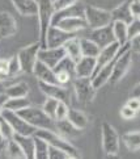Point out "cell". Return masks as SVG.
I'll list each match as a JSON object with an SVG mask.
<instances>
[{"label":"cell","mask_w":140,"mask_h":159,"mask_svg":"<svg viewBox=\"0 0 140 159\" xmlns=\"http://www.w3.org/2000/svg\"><path fill=\"white\" fill-rule=\"evenodd\" d=\"M16 113H17L20 117L24 118L28 124H30L32 126H34L36 129L55 130V121L42 111V108L29 105V107H26L24 109H21ZM55 132H57V130H55Z\"/></svg>","instance_id":"1"},{"label":"cell","mask_w":140,"mask_h":159,"mask_svg":"<svg viewBox=\"0 0 140 159\" xmlns=\"http://www.w3.org/2000/svg\"><path fill=\"white\" fill-rule=\"evenodd\" d=\"M34 135H38L41 137L42 139H45L47 142L50 146H54V147H58V149H62L63 151L68 152V154L72 157V159L75 158H80V154H79V150L76 147L68 142V139L62 137V135L55 132V130H50V129H37Z\"/></svg>","instance_id":"2"},{"label":"cell","mask_w":140,"mask_h":159,"mask_svg":"<svg viewBox=\"0 0 140 159\" xmlns=\"http://www.w3.org/2000/svg\"><path fill=\"white\" fill-rule=\"evenodd\" d=\"M38 3V22H40V43L41 49L46 48V33L51 25V19L55 12L53 0H37Z\"/></svg>","instance_id":"3"},{"label":"cell","mask_w":140,"mask_h":159,"mask_svg":"<svg viewBox=\"0 0 140 159\" xmlns=\"http://www.w3.org/2000/svg\"><path fill=\"white\" fill-rule=\"evenodd\" d=\"M131 62H132V53L130 52L128 42H126L125 45H123L122 52L119 53V55L117 57V59L114 62L113 71H111V75H110L109 80L113 84L118 83L121 79L127 74L128 69H130V66H131Z\"/></svg>","instance_id":"4"},{"label":"cell","mask_w":140,"mask_h":159,"mask_svg":"<svg viewBox=\"0 0 140 159\" xmlns=\"http://www.w3.org/2000/svg\"><path fill=\"white\" fill-rule=\"evenodd\" d=\"M84 19L87 21L88 28L91 29H97L111 24V13L110 11L102 8H97L93 5H85V12H84Z\"/></svg>","instance_id":"5"},{"label":"cell","mask_w":140,"mask_h":159,"mask_svg":"<svg viewBox=\"0 0 140 159\" xmlns=\"http://www.w3.org/2000/svg\"><path fill=\"white\" fill-rule=\"evenodd\" d=\"M102 149L106 155L115 157L119 151V135L115 128L109 122H104L102 126Z\"/></svg>","instance_id":"6"},{"label":"cell","mask_w":140,"mask_h":159,"mask_svg":"<svg viewBox=\"0 0 140 159\" xmlns=\"http://www.w3.org/2000/svg\"><path fill=\"white\" fill-rule=\"evenodd\" d=\"M40 49H41V43L40 41H37L34 43L22 48L17 53V58L20 61L22 72H26V74L33 72V67H34L36 62L38 61V50Z\"/></svg>","instance_id":"7"},{"label":"cell","mask_w":140,"mask_h":159,"mask_svg":"<svg viewBox=\"0 0 140 159\" xmlns=\"http://www.w3.org/2000/svg\"><path fill=\"white\" fill-rule=\"evenodd\" d=\"M74 91L79 101L81 103H92L96 98V88L92 84L91 78H75L74 80Z\"/></svg>","instance_id":"8"},{"label":"cell","mask_w":140,"mask_h":159,"mask_svg":"<svg viewBox=\"0 0 140 159\" xmlns=\"http://www.w3.org/2000/svg\"><path fill=\"white\" fill-rule=\"evenodd\" d=\"M2 116L8 121V124L12 126L13 132L16 134H22V135H34L36 133V128L32 126L30 124H28L24 118L20 117L16 112L8 111V109H3Z\"/></svg>","instance_id":"9"},{"label":"cell","mask_w":140,"mask_h":159,"mask_svg":"<svg viewBox=\"0 0 140 159\" xmlns=\"http://www.w3.org/2000/svg\"><path fill=\"white\" fill-rule=\"evenodd\" d=\"M74 37H77L76 33H68L55 25H50L46 33V48H60Z\"/></svg>","instance_id":"10"},{"label":"cell","mask_w":140,"mask_h":159,"mask_svg":"<svg viewBox=\"0 0 140 159\" xmlns=\"http://www.w3.org/2000/svg\"><path fill=\"white\" fill-rule=\"evenodd\" d=\"M66 50L63 46L60 48H43L38 50V61L43 62L50 69H54L59 62L64 58Z\"/></svg>","instance_id":"11"},{"label":"cell","mask_w":140,"mask_h":159,"mask_svg":"<svg viewBox=\"0 0 140 159\" xmlns=\"http://www.w3.org/2000/svg\"><path fill=\"white\" fill-rule=\"evenodd\" d=\"M40 89L41 92L45 93L47 98L57 99L59 101H64L68 104L70 101V91L66 86H60V84H53V83H45L40 82Z\"/></svg>","instance_id":"12"},{"label":"cell","mask_w":140,"mask_h":159,"mask_svg":"<svg viewBox=\"0 0 140 159\" xmlns=\"http://www.w3.org/2000/svg\"><path fill=\"white\" fill-rule=\"evenodd\" d=\"M85 5L81 2L77 0L76 3H74L72 5H68L63 9L55 11L51 19V25H55L59 20L66 19V17H84V12H85Z\"/></svg>","instance_id":"13"},{"label":"cell","mask_w":140,"mask_h":159,"mask_svg":"<svg viewBox=\"0 0 140 159\" xmlns=\"http://www.w3.org/2000/svg\"><path fill=\"white\" fill-rule=\"evenodd\" d=\"M88 38H91L94 43H97L100 49L108 46V45L115 41L114 34H113V29H111V24L102 26V28H97V29H92Z\"/></svg>","instance_id":"14"},{"label":"cell","mask_w":140,"mask_h":159,"mask_svg":"<svg viewBox=\"0 0 140 159\" xmlns=\"http://www.w3.org/2000/svg\"><path fill=\"white\" fill-rule=\"evenodd\" d=\"M17 22L9 12H0V38H9L17 33Z\"/></svg>","instance_id":"15"},{"label":"cell","mask_w":140,"mask_h":159,"mask_svg":"<svg viewBox=\"0 0 140 159\" xmlns=\"http://www.w3.org/2000/svg\"><path fill=\"white\" fill-rule=\"evenodd\" d=\"M119 48H121V45L117 42V41H114V42H111L110 45H108V46H105V48H102V49L100 50L98 55L96 57V69H94L93 75L101 69V67L105 66L108 62H110L111 59L114 58L115 54L118 53ZM93 75H92V78H93Z\"/></svg>","instance_id":"16"},{"label":"cell","mask_w":140,"mask_h":159,"mask_svg":"<svg viewBox=\"0 0 140 159\" xmlns=\"http://www.w3.org/2000/svg\"><path fill=\"white\" fill-rule=\"evenodd\" d=\"M96 69V58L81 57L75 62V78H92Z\"/></svg>","instance_id":"17"},{"label":"cell","mask_w":140,"mask_h":159,"mask_svg":"<svg viewBox=\"0 0 140 159\" xmlns=\"http://www.w3.org/2000/svg\"><path fill=\"white\" fill-rule=\"evenodd\" d=\"M55 26H58L59 29L64 30V32L76 33V34L80 30H84V29L88 28L87 21L84 17H66V19H62L55 24Z\"/></svg>","instance_id":"18"},{"label":"cell","mask_w":140,"mask_h":159,"mask_svg":"<svg viewBox=\"0 0 140 159\" xmlns=\"http://www.w3.org/2000/svg\"><path fill=\"white\" fill-rule=\"evenodd\" d=\"M36 78L40 82H45V83H53V84H58L57 76H55V72L53 69H50L49 66H46L41 61H37L34 67H33V72Z\"/></svg>","instance_id":"19"},{"label":"cell","mask_w":140,"mask_h":159,"mask_svg":"<svg viewBox=\"0 0 140 159\" xmlns=\"http://www.w3.org/2000/svg\"><path fill=\"white\" fill-rule=\"evenodd\" d=\"M55 130L64 138H79L84 133L81 129L72 125L67 118L60 121H55Z\"/></svg>","instance_id":"20"},{"label":"cell","mask_w":140,"mask_h":159,"mask_svg":"<svg viewBox=\"0 0 140 159\" xmlns=\"http://www.w3.org/2000/svg\"><path fill=\"white\" fill-rule=\"evenodd\" d=\"M12 138L21 147L22 152L25 154V159H34V139H33V135H22L15 133Z\"/></svg>","instance_id":"21"},{"label":"cell","mask_w":140,"mask_h":159,"mask_svg":"<svg viewBox=\"0 0 140 159\" xmlns=\"http://www.w3.org/2000/svg\"><path fill=\"white\" fill-rule=\"evenodd\" d=\"M16 11L22 16H37L38 3L37 0H11Z\"/></svg>","instance_id":"22"},{"label":"cell","mask_w":140,"mask_h":159,"mask_svg":"<svg viewBox=\"0 0 140 159\" xmlns=\"http://www.w3.org/2000/svg\"><path fill=\"white\" fill-rule=\"evenodd\" d=\"M128 5H130V0H126V2L121 3L117 8L110 11L111 20L113 21H122V22H125V24H128L130 21H132L134 17L130 12V7H128Z\"/></svg>","instance_id":"23"},{"label":"cell","mask_w":140,"mask_h":159,"mask_svg":"<svg viewBox=\"0 0 140 159\" xmlns=\"http://www.w3.org/2000/svg\"><path fill=\"white\" fill-rule=\"evenodd\" d=\"M67 120H68L72 125H75L76 128H79L81 130L87 129L89 120L87 115L84 112L79 111V109H68V113H67Z\"/></svg>","instance_id":"24"},{"label":"cell","mask_w":140,"mask_h":159,"mask_svg":"<svg viewBox=\"0 0 140 159\" xmlns=\"http://www.w3.org/2000/svg\"><path fill=\"white\" fill-rule=\"evenodd\" d=\"M79 43H80V52H81V57H92V58H96L100 53V48L97 43H94L91 38L88 37H83L79 38Z\"/></svg>","instance_id":"25"},{"label":"cell","mask_w":140,"mask_h":159,"mask_svg":"<svg viewBox=\"0 0 140 159\" xmlns=\"http://www.w3.org/2000/svg\"><path fill=\"white\" fill-rule=\"evenodd\" d=\"M29 86L25 82H19L15 83L12 86L5 88L4 93L7 95V98H25L29 93Z\"/></svg>","instance_id":"26"},{"label":"cell","mask_w":140,"mask_h":159,"mask_svg":"<svg viewBox=\"0 0 140 159\" xmlns=\"http://www.w3.org/2000/svg\"><path fill=\"white\" fill-rule=\"evenodd\" d=\"M63 48L66 50V54L68 58H71L74 62H77L80 58H81V52H80V43H79V38L77 37H74L68 39L64 45Z\"/></svg>","instance_id":"27"},{"label":"cell","mask_w":140,"mask_h":159,"mask_svg":"<svg viewBox=\"0 0 140 159\" xmlns=\"http://www.w3.org/2000/svg\"><path fill=\"white\" fill-rule=\"evenodd\" d=\"M111 29H113L114 39L118 42L121 46L128 42L127 38V24L122 21H111Z\"/></svg>","instance_id":"28"},{"label":"cell","mask_w":140,"mask_h":159,"mask_svg":"<svg viewBox=\"0 0 140 159\" xmlns=\"http://www.w3.org/2000/svg\"><path fill=\"white\" fill-rule=\"evenodd\" d=\"M29 105H32V103H30V100L28 99V96H25V98H8L4 104V109H8L12 112H19Z\"/></svg>","instance_id":"29"},{"label":"cell","mask_w":140,"mask_h":159,"mask_svg":"<svg viewBox=\"0 0 140 159\" xmlns=\"http://www.w3.org/2000/svg\"><path fill=\"white\" fill-rule=\"evenodd\" d=\"M122 139L125 142L126 147L130 151H134V152L139 151V149H140V133H139V130H132V132L123 134Z\"/></svg>","instance_id":"30"},{"label":"cell","mask_w":140,"mask_h":159,"mask_svg":"<svg viewBox=\"0 0 140 159\" xmlns=\"http://www.w3.org/2000/svg\"><path fill=\"white\" fill-rule=\"evenodd\" d=\"M34 139V159H49V143L38 135H33Z\"/></svg>","instance_id":"31"},{"label":"cell","mask_w":140,"mask_h":159,"mask_svg":"<svg viewBox=\"0 0 140 159\" xmlns=\"http://www.w3.org/2000/svg\"><path fill=\"white\" fill-rule=\"evenodd\" d=\"M4 152H7L8 158H12V159H25V154L22 152L21 147L19 146V143L13 138L5 141Z\"/></svg>","instance_id":"32"},{"label":"cell","mask_w":140,"mask_h":159,"mask_svg":"<svg viewBox=\"0 0 140 159\" xmlns=\"http://www.w3.org/2000/svg\"><path fill=\"white\" fill-rule=\"evenodd\" d=\"M20 72H22L21 70V65L20 61L17 58V55H13L8 59V67H7V78H15L17 76Z\"/></svg>","instance_id":"33"},{"label":"cell","mask_w":140,"mask_h":159,"mask_svg":"<svg viewBox=\"0 0 140 159\" xmlns=\"http://www.w3.org/2000/svg\"><path fill=\"white\" fill-rule=\"evenodd\" d=\"M0 133H2L4 141L11 139L13 137V134H15L12 126H11V125L8 124V121L5 120L2 115H0Z\"/></svg>","instance_id":"34"},{"label":"cell","mask_w":140,"mask_h":159,"mask_svg":"<svg viewBox=\"0 0 140 159\" xmlns=\"http://www.w3.org/2000/svg\"><path fill=\"white\" fill-rule=\"evenodd\" d=\"M59 103V100L53 99V98H47V100L45 101V104L42 107V111L46 113L47 116H50L54 120V115H55V109H57V105Z\"/></svg>","instance_id":"35"},{"label":"cell","mask_w":140,"mask_h":159,"mask_svg":"<svg viewBox=\"0 0 140 159\" xmlns=\"http://www.w3.org/2000/svg\"><path fill=\"white\" fill-rule=\"evenodd\" d=\"M49 159H72L68 152L49 145Z\"/></svg>","instance_id":"36"},{"label":"cell","mask_w":140,"mask_h":159,"mask_svg":"<svg viewBox=\"0 0 140 159\" xmlns=\"http://www.w3.org/2000/svg\"><path fill=\"white\" fill-rule=\"evenodd\" d=\"M68 105L64 101H59L57 105V109H55V115H54V121H60L67 118V113H68Z\"/></svg>","instance_id":"37"},{"label":"cell","mask_w":140,"mask_h":159,"mask_svg":"<svg viewBox=\"0 0 140 159\" xmlns=\"http://www.w3.org/2000/svg\"><path fill=\"white\" fill-rule=\"evenodd\" d=\"M135 36H140V20L134 19L127 24V38L131 39Z\"/></svg>","instance_id":"38"},{"label":"cell","mask_w":140,"mask_h":159,"mask_svg":"<svg viewBox=\"0 0 140 159\" xmlns=\"http://www.w3.org/2000/svg\"><path fill=\"white\" fill-rule=\"evenodd\" d=\"M136 115H138V111H134L127 105L121 108V116H122V118H125V120H132V118L136 117Z\"/></svg>","instance_id":"39"},{"label":"cell","mask_w":140,"mask_h":159,"mask_svg":"<svg viewBox=\"0 0 140 159\" xmlns=\"http://www.w3.org/2000/svg\"><path fill=\"white\" fill-rule=\"evenodd\" d=\"M128 46H130V52L134 54L140 53V36H135L131 39H128Z\"/></svg>","instance_id":"40"},{"label":"cell","mask_w":140,"mask_h":159,"mask_svg":"<svg viewBox=\"0 0 140 159\" xmlns=\"http://www.w3.org/2000/svg\"><path fill=\"white\" fill-rule=\"evenodd\" d=\"M130 12L134 19H139L140 16V0H130Z\"/></svg>","instance_id":"41"},{"label":"cell","mask_w":140,"mask_h":159,"mask_svg":"<svg viewBox=\"0 0 140 159\" xmlns=\"http://www.w3.org/2000/svg\"><path fill=\"white\" fill-rule=\"evenodd\" d=\"M76 2L77 0H53V5H54L55 11H59V9H63L66 7H68V5H72Z\"/></svg>","instance_id":"42"},{"label":"cell","mask_w":140,"mask_h":159,"mask_svg":"<svg viewBox=\"0 0 140 159\" xmlns=\"http://www.w3.org/2000/svg\"><path fill=\"white\" fill-rule=\"evenodd\" d=\"M126 105L130 107L131 109H134V111H139V108H140V100H139V99L130 98V100H127Z\"/></svg>","instance_id":"43"},{"label":"cell","mask_w":140,"mask_h":159,"mask_svg":"<svg viewBox=\"0 0 140 159\" xmlns=\"http://www.w3.org/2000/svg\"><path fill=\"white\" fill-rule=\"evenodd\" d=\"M7 67H8V59H0V75L7 78Z\"/></svg>","instance_id":"44"},{"label":"cell","mask_w":140,"mask_h":159,"mask_svg":"<svg viewBox=\"0 0 140 159\" xmlns=\"http://www.w3.org/2000/svg\"><path fill=\"white\" fill-rule=\"evenodd\" d=\"M139 89H140V86H139V83H138L136 86L132 88V91H131V95H130V98H134V99H140Z\"/></svg>","instance_id":"45"},{"label":"cell","mask_w":140,"mask_h":159,"mask_svg":"<svg viewBox=\"0 0 140 159\" xmlns=\"http://www.w3.org/2000/svg\"><path fill=\"white\" fill-rule=\"evenodd\" d=\"M7 95L5 93H0V115H2V112L4 109V104H5V101H7Z\"/></svg>","instance_id":"46"},{"label":"cell","mask_w":140,"mask_h":159,"mask_svg":"<svg viewBox=\"0 0 140 159\" xmlns=\"http://www.w3.org/2000/svg\"><path fill=\"white\" fill-rule=\"evenodd\" d=\"M5 84H4V82L3 80H0V93H4V91H5Z\"/></svg>","instance_id":"47"},{"label":"cell","mask_w":140,"mask_h":159,"mask_svg":"<svg viewBox=\"0 0 140 159\" xmlns=\"http://www.w3.org/2000/svg\"><path fill=\"white\" fill-rule=\"evenodd\" d=\"M4 147H5V141L0 143V155H2V152H4Z\"/></svg>","instance_id":"48"},{"label":"cell","mask_w":140,"mask_h":159,"mask_svg":"<svg viewBox=\"0 0 140 159\" xmlns=\"http://www.w3.org/2000/svg\"><path fill=\"white\" fill-rule=\"evenodd\" d=\"M2 142H4V138H3V135H2V133H0V143Z\"/></svg>","instance_id":"49"}]
</instances>
